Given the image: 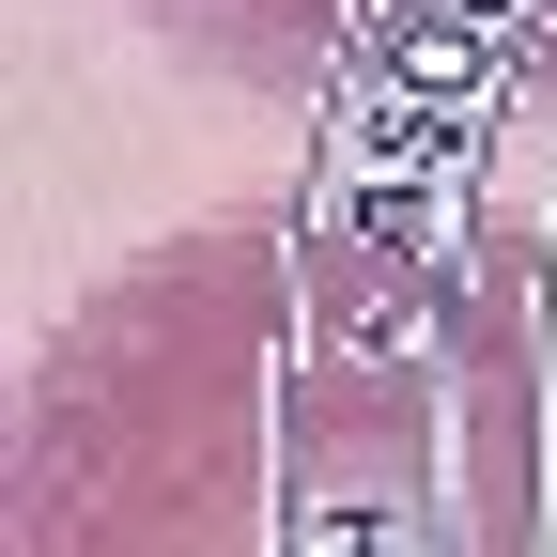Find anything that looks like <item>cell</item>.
<instances>
[{
	"label": "cell",
	"instance_id": "cell-2",
	"mask_svg": "<svg viewBox=\"0 0 557 557\" xmlns=\"http://www.w3.org/2000/svg\"><path fill=\"white\" fill-rule=\"evenodd\" d=\"M124 16L218 94H263V109H357L372 94L387 109L403 62L480 47L496 0H124ZM511 16H542V0H511Z\"/></svg>",
	"mask_w": 557,
	"mask_h": 557
},
{
	"label": "cell",
	"instance_id": "cell-1",
	"mask_svg": "<svg viewBox=\"0 0 557 557\" xmlns=\"http://www.w3.org/2000/svg\"><path fill=\"white\" fill-rule=\"evenodd\" d=\"M0 557H480L465 263L372 171L139 233L16 372Z\"/></svg>",
	"mask_w": 557,
	"mask_h": 557
}]
</instances>
